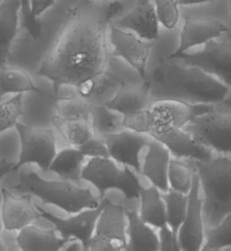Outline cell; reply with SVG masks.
<instances>
[{
  "instance_id": "8992f818",
  "label": "cell",
  "mask_w": 231,
  "mask_h": 251,
  "mask_svg": "<svg viewBox=\"0 0 231 251\" xmlns=\"http://www.w3.org/2000/svg\"><path fill=\"white\" fill-rule=\"evenodd\" d=\"M81 179L97 188L100 200H104L105 193L110 189L120 190L128 201L136 200L141 189L134 172L128 166L120 168L112 158H89L82 167Z\"/></svg>"
},
{
  "instance_id": "f35d334b",
  "label": "cell",
  "mask_w": 231,
  "mask_h": 251,
  "mask_svg": "<svg viewBox=\"0 0 231 251\" xmlns=\"http://www.w3.org/2000/svg\"><path fill=\"white\" fill-rule=\"evenodd\" d=\"M124 8L125 6L123 2L118 1V0H113V1L108 2L106 7L104 8V12H102V15H101L102 21L108 25L112 21H113V20L116 19L117 16L124 11Z\"/></svg>"
},
{
  "instance_id": "4dcf8cb0",
  "label": "cell",
  "mask_w": 231,
  "mask_h": 251,
  "mask_svg": "<svg viewBox=\"0 0 231 251\" xmlns=\"http://www.w3.org/2000/svg\"><path fill=\"white\" fill-rule=\"evenodd\" d=\"M204 241L201 250H220L231 247V213L228 214L216 226L208 227L204 232Z\"/></svg>"
},
{
  "instance_id": "d590c367",
  "label": "cell",
  "mask_w": 231,
  "mask_h": 251,
  "mask_svg": "<svg viewBox=\"0 0 231 251\" xmlns=\"http://www.w3.org/2000/svg\"><path fill=\"white\" fill-rule=\"evenodd\" d=\"M77 149L84 154L85 157L110 158V154H108L106 145H105V143L102 142L101 138L97 136V135H95L94 137H92L91 140H89L87 143L80 145Z\"/></svg>"
},
{
  "instance_id": "60d3db41",
  "label": "cell",
  "mask_w": 231,
  "mask_h": 251,
  "mask_svg": "<svg viewBox=\"0 0 231 251\" xmlns=\"http://www.w3.org/2000/svg\"><path fill=\"white\" fill-rule=\"evenodd\" d=\"M177 5L181 6H189V5H199L205 4V2H210L214 0H175Z\"/></svg>"
},
{
  "instance_id": "1f68e13d",
  "label": "cell",
  "mask_w": 231,
  "mask_h": 251,
  "mask_svg": "<svg viewBox=\"0 0 231 251\" xmlns=\"http://www.w3.org/2000/svg\"><path fill=\"white\" fill-rule=\"evenodd\" d=\"M54 107L58 117L61 118H83L90 120L91 104L78 96L61 97L55 99Z\"/></svg>"
},
{
  "instance_id": "d6a6232c",
  "label": "cell",
  "mask_w": 231,
  "mask_h": 251,
  "mask_svg": "<svg viewBox=\"0 0 231 251\" xmlns=\"http://www.w3.org/2000/svg\"><path fill=\"white\" fill-rule=\"evenodd\" d=\"M23 94L0 101V134L6 133L15 127L23 114Z\"/></svg>"
},
{
  "instance_id": "ab89813d",
  "label": "cell",
  "mask_w": 231,
  "mask_h": 251,
  "mask_svg": "<svg viewBox=\"0 0 231 251\" xmlns=\"http://www.w3.org/2000/svg\"><path fill=\"white\" fill-rule=\"evenodd\" d=\"M61 250L66 251H78V250H84L83 246H82L81 241L77 239H69L67 242L65 243V246L61 248Z\"/></svg>"
},
{
  "instance_id": "9a60e30c",
  "label": "cell",
  "mask_w": 231,
  "mask_h": 251,
  "mask_svg": "<svg viewBox=\"0 0 231 251\" xmlns=\"http://www.w3.org/2000/svg\"><path fill=\"white\" fill-rule=\"evenodd\" d=\"M108 202L110 201L104 198L98 207L82 210L76 216H72L68 219H61V218L53 216L52 213L46 212L41 206L37 207L41 211L42 217L54 225L55 229L58 230L61 237H64V239H77L81 241L83 249L89 250V243H90V239L93 234L95 221H97L102 207Z\"/></svg>"
},
{
  "instance_id": "4fadbf2b",
  "label": "cell",
  "mask_w": 231,
  "mask_h": 251,
  "mask_svg": "<svg viewBox=\"0 0 231 251\" xmlns=\"http://www.w3.org/2000/svg\"><path fill=\"white\" fill-rule=\"evenodd\" d=\"M107 37L113 46L114 54L136 69L143 82H146V64L151 46L134 32L117 28L116 25H108Z\"/></svg>"
},
{
  "instance_id": "9c48e42d",
  "label": "cell",
  "mask_w": 231,
  "mask_h": 251,
  "mask_svg": "<svg viewBox=\"0 0 231 251\" xmlns=\"http://www.w3.org/2000/svg\"><path fill=\"white\" fill-rule=\"evenodd\" d=\"M125 209L111 201L102 207L92 234L89 250L121 251L127 247Z\"/></svg>"
},
{
  "instance_id": "ac0fdd59",
  "label": "cell",
  "mask_w": 231,
  "mask_h": 251,
  "mask_svg": "<svg viewBox=\"0 0 231 251\" xmlns=\"http://www.w3.org/2000/svg\"><path fill=\"white\" fill-rule=\"evenodd\" d=\"M152 138L164 145L169 150L170 156L176 159L186 158L191 160L207 161L213 158V151L197 143L189 133L183 130V128L182 129L171 128V129L157 134Z\"/></svg>"
},
{
  "instance_id": "e575fe53",
  "label": "cell",
  "mask_w": 231,
  "mask_h": 251,
  "mask_svg": "<svg viewBox=\"0 0 231 251\" xmlns=\"http://www.w3.org/2000/svg\"><path fill=\"white\" fill-rule=\"evenodd\" d=\"M21 13L23 16V27L34 39H38L43 34V25L32 16L31 0H20Z\"/></svg>"
},
{
  "instance_id": "7a4b0ae2",
  "label": "cell",
  "mask_w": 231,
  "mask_h": 251,
  "mask_svg": "<svg viewBox=\"0 0 231 251\" xmlns=\"http://www.w3.org/2000/svg\"><path fill=\"white\" fill-rule=\"evenodd\" d=\"M147 83L150 99H170L189 104H219L230 91L229 85L208 73L169 58L154 69Z\"/></svg>"
},
{
  "instance_id": "ffe728a7",
  "label": "cell",
  "mask_w": 231,
  "mask_h": 251,
  "mask_svg": "<svg viewBox=\"0 0 231 251\" xmlns=\"http://www.w3.org/2000/svg\"><path fill=\"white\" fill-rule=\"evenodd\" d=\"M148 83L143 82L141 85H124L121 84L114 95L105 101L104 105L112 111L117 112L123 117L136 114L144 110L150 103Z\"/></svg>"
},
{
  "instance_id": "5bb4252c",
  "label": "cell",
  "mask_w": 231,
  "mask_h": 251,
  "mask_svg": "<svg viewBox=\"0 0 231 251\" xmlns=\"http://www.w3.org/2000/svg\"><path fill=\"white\" fill-rule=\"evenodd\" d=\"M0 221L6 230H20L30 225L32 221L43 218L37 205L31 201V195L15 194L2 187L0 188Z\"/></svg>"
},
{
  "instance_id": "277c9868",
  "label": "cell",
  "mask_w": 231,
  "mask_h": 251,
  "mask_svg": "<svg viewBox=\"0 0 231 251\" xmlns=\"http://www.w3.org/2000/svg\"><path fill=\"white\" fill-rule=\"evenodd\" d=\"M12 190L15 194L37 196L44 203L60 207L69 214L78 213L85 209H94L102 202L88 188L76 186L67 180H45L34 172H19L18 182Z\"/></svg>"
},
{
  "instance_id": "f1b7e54d",
  "label": "cell",
  "mask_w": 231,
  "mask_h": 251,
  "mask_svg": "<svg viewBox=\"0 0 231 251\" xmlns=\"http://www.w3.org/2000/svg\"><path fill=\"white\" fill-rule=\"evenodd\" d=\"M161 197L166 206L167 225L170 227L175 239L177 240L178 229L186 214L187 195L169 189L167 193H161Z\"/></svg>"
},
{
  "instance_id": "cb8c5ba5",
  "label": "cell",
  "mask_w": 231,
  "mask_h": 251,
  "mask_svg": "<svg viewBox=\"0 0 231 251\" xmlns=\"http://www.w3.org/2000/svg\"><path fill=\"white\" fill-rule=\"evenodd\" d=\"M53 127L69 147L78 148L95 136L91 121L83 118H61L54 115Z\"/></svg>"
},
{
  "instance_id": "836d02e7",
  "label": "cell",
  "mask_w": 231,
  "mask_h": 251,
  "mask_svg": "<svg viewBox=\"0 0 231 251\" xmlns=\"http://www.w3.org/2000/svg\"><path fill=\"white\" fill-rule=\"evenodd\" d=\"M152 2L161 25L168 30L176 27L180 19V11L175 0H152Z\"/></svg>"
},
{
  "instance_id": "7c38bea8",
  "label": "cell",
  "mask_w": 231,
  "mask_h": 251,
  "mask_svg": "<svg viewBox=\"0 0 231 251\" xmlns=\"http://www.w3.org/2000/svg\"><path fill=\"white\" fill-rule=\"evenodd\" d=\"M99 137L106 145L110 158L140 173L141 153L151 138L148 135L123 128L116 133Z\"/></svg>"
},
{
  "instance_id": "4316f807",
  "label": "cell",
  "mask_w": 231,
  "mask_h": 251,
  "mask_svg": "<svg viewBox=\"0 0 231 251\" xmlns=\"http://www.w3.org/2000/svg\"><path fill=\"white\" fill-rule=\"evenodd\" d=\"M140 198V212L139 217L145 223L152 227L160 228L167 224L166 220V206L161 197L160 190L152 186L150 188H143L139 191Z\"/></svg>"
},
{
  "instance_id": "d4e9b609",
  "label": "cell",
  "mask_w": 231,
  "mask_h": 251,
  "mask_svg": "<svg viewBox=\"0 0 231 251\" xmlns=\"http://www.w3.org/2000/svg\"><path fill=\"white\" fill-rule=\"evenodd\" d=\"M35 92L43 94L32 81L30 74L19 66H0V99L9 94H24Z\"/></svg>"
},
{
  "instance_id": "74e56055",
  "label": "cell",
  "mask_w": 231,
  "mask_h": 251,
  "mask_svg": "<svg viewBox=\"0 0 231 251\" xmlns=\"http://www.w3.org/2000/svg\"><path fill=\"white\" fill-rule=\"evenodd\" d=\"M55 0H31V13L35 19H38L46 9H48L54 4ZM72 4H75L77 7L89 4V0H70Z\"/></svg>"
},
{
  "instance_id": "83f0119b",
  "label": "cell",
  "mask_w": 231,
  "mask_h": 251,
  "mask_svg": "<svg viewBox=\"0 0 231 251\" xmlns=\"http://www.w3.org/2000/svg\"><path fill=\"white\" fill-rule=\"evenodd\" d=\"M123 115L112 111L104 104H91L90 121L97 136L113 134L123 129Z\"/></svg>"
},
{
  "instance_id": "ba28073f",
  "label": "cell",
  "mask_w": 231,
  "mask_h": 251,
  "mask_svg": "<svg viewBox=\"0 0 231 251\" xmlns=\"http://www.w3.org/2000/svg\"><path fill=\"white\" fill-rule=\"evenodd\" d=\"M15 129L19 134L20 154L14 171L25 164H36L42 171H48L57 154V136L51 128L29 127L18 122Z\"/></svg>"
},
{
  "instance_id": "d6986e66",
  "label": "cell",
  "mask_w": 231,
  "mask_h": 251,
  "mask_svg": "<svg viewBox=\"0 0 231 251\" xmlns=\"http://www.w3.org/2000/svg\"><path fill=\"white\" fill-rule=\"evenodd\" d=\"M146 151L141 157L140 173L146 176L152 186L167 193L169 190L168 184V164L170 160L169 150L154 138H150L146 144Z\"/></svg>"
},
{
  "instance_id": "30bf717a",
  "label": "cell",
  "mask_w": 231,
  "mask_h": 251,
  "mask_svg": "<svg viewBox=\"0 0 231 251\" xmlns=\"http://www.w3.org/2000/svg\"><path fill=\"white\" fill-rule=\"evenodd\" d=\"M204 49L193 53H180L169 55V59H176L186 66L200 68L222 81L224 84L231 85V44L227 41H212L205 43Z\"/></svg>"
},
{
  "instance_id": "603a6c76",
  "label": "cell",
  "mask_w": 231,
  "mask_h": 251,
  "mask_svg": "<svg viewBox=\"0 0 231 251\" xmlns=\"http://www.w3.org/2000/svg\"><path fill=\"white\" fill-rule=\"evenodd\" d=\"M68 240L57 235L55 230L41 229L31 224L20 229L16 236V243L23 251L61 250Z\"/></svg>"
},
{
  "instance_id": "e0dca14e",
  "label": "cell",
  "mask_w": 231,
  "mask_h": 251,
  "mask_svg": "<svg viewBox=\"0 0 231 251\" xmlns=\"http://www.w3.org/2000/svg\"><path fill=\"white\" fill-rule=\"evenodd\" d=\"M159 23L152 0H137L135 7L116 20L115 25L133 31L140 39L157 41L160 37Z\"/></svg>"
},
{
  "instance_id": "8d00e7d4",
  "label": "cell",
  "mask_w": 231,
  "mask_h": 251,
  "mask_svg": "<svg viewBox=\"0 0 231 251\" xmlns=\"http://www.w3.org/2000/svg\"><path fill=\"white\" fill-rule=\"evenodd\" d=\"M159 242H160V250L162 251H178L180 246L178 241L175 239L171 232L170 227L168 225H163L159 228Z\"/></svg>"
},
{
  "instance_id": "6da1fadb",
  "label": "cell",
  "mask_w": 231,
  "mask_h": 251,
  "mask_svg": "<svg viewBox=\"0 0 231 251\" xmlns=\"http://www.w3.org/2000/svg\"><path fill=\"white\" fill-rule=\"evenodd\" d=\"M107 27L101 16L76 14L42 61L38 76L51 81L55 91L71 87L78 97L97 104L112 85Z\"/></svg>"
},
{
  "instance_id": "2e32d148",
  "label": "cell",
  "mask_w": 231,
  "mask_h": 251,
  "mask_svg": "<svg viewBox=\"0 0 231 251\" xmlns=\"http://www.w3.org/2000/svg\"><path fill=\"white\" fill-rule=\"evenodd\" d=\"M229 31L226 23L215 18H199V16H184L183 28L180 35V45L170 55H177L189 51L193 46L219 38Z\"/></svg>"
},
{
  "instance_id": "52a82bcc",
  "label": "cell",
  "mask_w": 231,
  "mask_h": 251,
  "mask_svg": "<svg viewBox=\"0 0 231 251\" xmlns=\"http://www.w3.org/2000/svg\"><path fill=\"white\" fill-rule=\"evenodd\" d=\"M197 143L208 148L210 151L229 154L231 148L230 112L210 108L191 119L183 127Z\"/></svg>"
},
{
  "instance_id": "7402d4cb",
  "label": "cell",
  "mask_w": 231,
  "mask_h": 251,
  "mask_svg": "<svg viewBox=\"0 0 231 251\" xmlns=\"http://www.w3.org/2000/svg\"><path fill=\"white\" fill-rule=\"evenodd\" d=\"M20 0H0V66L7 65L19 31Z\"/></svg>"
},
{
  "instance_id": "3957f363",
  "label": "cell",
  "mask_w": 231,
  "mask_h": 251,
  "mask_svg": "<svg viewBox=\"0 0 231 251\" xmlns=\"http://www.w3.org/2000/svg\"><path fill=\"white\" fill-rule=\"evenodd\" d=\"M189 164L203 189V219L214 227L231 213V159L229 156L213 157L207 161L191 160Z\"/></svg>"
},
{
  "instance_id": "484cf974",
  "label": "cell",
  "mask_w": 231,
  "mask_h": 251,
  "mask_svg": "<svg viewBox=\"0 0 231 251\" xmlns=\"http://www.w3.org/2000/svg\"><path fill=\"white\" fill-rule=\"evenodd\" d=\"M85 158L87 157L77 148L62 149L57 151L48 171L58 174L62 180L78 181L81 180V171Z\"/></svg>"
},
{
  "instance_id": "8fae6325",
  "label": "cell",
  "mask_w": 231,
  "mask_h": 251,
  "mask_svg": "<svg viewBox=\"0 0 231 251\" xmlns=\"http://www.w3.org/2000/svg\"><path fill=\"white\" fill-rule=\"evenodd\" d=\"M200 184L196 172L193 171L192 184L187 194L186 214L183 224L178 229L177 241L181 250H201L204 243L203 200L200 198Z\"/></svg>"
},
{
  "instance_id": "f546056e",
  "label": "cell",
  "mask_w": 231,
  "mask_h": 251,
  "mask_svg": "<svg viewBox=\"0 0 231 251\" xmlns=\"http://www.w3.org/2000/svg\"><path fill=\"white\" fill-rule=\"evenodd\" d=\"M193 170L190 164L170 158L168 164V184L169 189L182 194H189L192 184Z\"/></svg>"
},
{
  "instance_id": "44dd1931",
  "label": "cell",
  "mask_w": 231,
  "mask_h": 251,
  "mask_svg": "<svg viewBox=\"0 0 231 251\" xmlns=\"http://www.w3.org/2000/svg\"><path fill=\"white\" fill-rule=\"evenodd\" d=\"M127 217V251L160 250L159 236L151 225L141 220L136 210H125Z\"/></svg>"
},
{
  "instance_id": "5b68a950",
  "label": "cell",
  "mask_w": 231,
  "mask_h": 251,
  "mask_svg": "<svg viewBox=\"0 0 231 251\" xmlns=\"http://www.w3.org/2000/svg\"><path fill=\"white\" fill-rule=\"evenodd\" d=\"M213 107V105L189 104L186 101L170 99H151L144 110L123 117L122 126L125 129L153 137L171 128L182 129L194 115Z\"/></svg>"
}]
</instances>
